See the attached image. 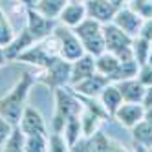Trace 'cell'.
Wrapping results in <instances>:
<instances>
[{"label":"cell","instance_id":"32","mask_svg":"<svg viewBox=\"0 0 152 152\" xmlns=\"http://www.w3.org/2000/svg\"><path fill=\"white\" fill-rule=\"evenodd\" d=\"M121 2H128V0H119V4H121Z\"/></svg>","mask_w":152,"mask_h":152},{"label":"cell","instance_id":"27","mask_svg":"<svg viewBox=\"0 0 152 152\" xmlns=\"http://www.w3.org/2000/svg\"><path fill=\"white\" fill-rule=\"evenodd\" d=\"M13 126H15V125H11V123H9V121H7V119H6L2 114H0V147L4 145V141L7 139V136L11 134Z\"/></svg>","mask_w":152,"mask_h":152},{"label":"cell","instance_id":"6","mask_svg":"<svg viewBox=\"0 0 152 152\" xmlns=\"http://www.w3.org/2000/svg\"><path fill=\"white\" fill-rule=\"evenodd\" d=\"M70 72H72V62L62 57H57L51 64H48L44 68V77L40 81L51 86V88L66 86L70 84Z\"/></svg>","mask_w":152,"mask_h":152},{"label":"cell","instance_id":"31","mask_svg":"<svg viewBox=\"0 0 152 152\" xmlns=\"http://www.w3.org/2000/svg\"><path fill=\"white\" fill-rule=\"evenodd\" d=\"M6 59H7V57H6V50H4L2 44H0V66H2V64L6 62Z\"/></svg>","mask_w":152,"mask_h":152},{"label":"cell","instance_id":"2","mask_svg":"<svg viewBox=\"0 0 152 152\" xmlns=\"http://www.w3.org/2000/svg\"><path fill=\"white\" fill-rule=\"evenodd\" d=\"M83 97L64 86L55 88V115H53V130L62 132L64 123L70 117H77L83 112Z\"/></svg>","mask_w":152,"mask_h":152},{"label":"cell","instance_id":"14","mask_svg":"<svg viewBox=\"0 0 152 152\" xmlns=\"http://www.w3.org/2000/svg\"><path fill=\"white\" fill-rule=\"evenodd\" d=\"M95 73V57L90 53H84L79 59L72 62V72H70V84H75L86 77Z\"/></svg>","mask_w":152,"mask_h":152},{"label":"cell","instance_id":"15","mask_svg":"<svg viewBox=\"0 0 152 152\" xmlns=\"http://www.w3.org/2000/svg\"><path fill=\"white\" fill-rule=\"evenodd\" d=\"M97 99L101 101V104H103V108L106 110L108 117H114L115 110L123 104V95H121V92H119L117 84L112 83V81L103 88V92L99 94V97H97Z\"/></svg>","mask_w":152,"mask_h":152},{"label":"cell","instance_id":"8","mask_svg":"<svg viewBox=\"0 0 152 152\" xmlns=\"http://www.w3.org/2000/svg\"><path fill=\"white\" fill-rule=\"evenodd\" d=\"M117 9L119 2H114V0H86V15L101 24L112 22Z\"/></svg>","mask_w":152,"mask_h":152},{"label":"cell","instance_id":"22","mask_svg":"<svg viewBox=\"0 0 152 152\" xmlns=\"http://www.w3.org/2000/svg\"><path fill=\"white\" fill-rule=\"evenodd\" d=\"M150 48H152L150 40H147L143 37H134L132 39V53H134V59L137 61V64H145L148 61Z\"/></svg>","mask_w":152,"mask_h":152},{"label":"cell","instance_id":"28","mask_svg":"<svg viewBox=\"0 0 152 152\" xmlns=\"http://www.w3.org/2000/svg\"><path fill=\"white\" fill-rule=\"evenodd\" d=\"M137 37H143V39H147V40L152 42V18H145V20H143V24H141V29H139Z\"/></svg>","mask_w":152,"mask_h":152},{"label":"cell","instance_id":"30","mask_svg":"<svg viewBox=\"0 0 152 152\" xmlns=\"http://www.w3.org/2000/svg\"><path fill=\"white\" fill-rule=\"evenodd\" d=\"M143 119L152 126V106H145V117H143Z\"/></svg>","mask_w":152,"mask_h":152},{"label":"cell","instance_id":"24","mask_svg":"<svg viewBox=\"0 0 152 152\" xmlns=\"http://www.w3.org/2000/svg\"><path fill=\"white\" fill-rule=\"evenodd\" d=\"M48 150H55V152H61V150H70V145H68V141L64 139L62 132H53V134H48Z\"/></svg>","mask_w":152,"mask_h":152},{"label":"cell","instance_id":"20","mask_svg":"<svg viewBox=\"0 0 152 152\" xmlns=\"http://www.w3.org/2000/svg\"><path fill=\"white\" fill-rule=\"evenodd\" d=\"M68 2L70 0H35L33 7L39 13H42L44 17L55 20V18H59L61 11L64 9V6H66Z\"/></svg>","mask_w":152,"mask_h":152},{"label":"cell","instance_id":"3","mask_svg":"<svg viewBox=\"0 0 152 152\" xmlns=\"http://www.w3.org/2000/svg\"><path fill=\"white\" fill-rule=\"evenodd\" d=\"M73 31L81 39L86 53H90V55L97 57V55H101L103 51H106L104 35H103V24L97 22L95 18L86 17L79 26L73 28Z\"/></svg>","mask_w":152,"mask_h":152},{"label":"cell","instance_id":"16","mask_svg":"<svg viewBox=\"0 0 152 152\" xmlns=\"http://www.w3.org/2000/svg\"><path fill=\"white\" fill-rule=\"evenodd\" d=\"M86 17H88L86 15V4H83V2H68L64 6V9L61 11L59 20L64 26L75 28V26H79Z\"/></svg>","mask_w":152,"mask_h":152},{"label":"cell","instance_id":"19","mask_svg":"<svg viewBox=\"0 0 152 152\" xmlns=\"http://www.w3.org/2000/svg\"><path fill=\"white\" fill-rule=\"evenodd\" d=\"M84 150H95V152H103V150H123L121 145H117L115 141L110 137H106L101 130L94 132L90 137H86V148Z\"/></svg>","mask_w":152,"mask_h":152},{"label":"cell","instance_id":"23","mask_svg":"<svg viewBox=\"0 0 152 152\" xmlns=\"http://www.w3.org/2000/svg\"><path fill=\"white\" fill-rule=\"evenodd\" d=\"M46 150H48V136H42V134L26 136L24 152H46Z\"/></svg>","mask_w":152,"mask_h":152},{"label":"cell","instance_id":"5","mask_svg":"<svg viewBox=\"0 0 152 152\" xmlns=\"http://www.w3.org/2000/svg\"><path fill=\"white\" fill-rule=\"evenodd\" d=\"M53 37L57 39L59 53H61L62 59L73 62L75 59H79L81 55L86 53L81 39L77 37V33H75L73 28H70V26H64V24L55 26L53 28Z\"/></svg>","mask_w":152,"mask_h":152},{"label":"cell","instance_id":"21","mask_svg":"<svg viewBox=\"0 0 152 152\" xmlns=\"http://www.w3.org/2000/svg\"><path fill=\"white\" fill-rule=\"evenodd\" d=\"M24 145H26V134L22 132V128L18 125H15L11 134H9L7 139L4 141L2 148L6 152H20V150H24Z\"/></svg>","mask_w":152,"mask_h":152},{"label":"cell","instance_id":"29","mask_svg":"<svg viewBox=\"0 0 152 152\" xmlns=\"http://www.w3.org/2000/svg\"><path fill=\"white\" fill-rule=\"evenodd\" d=\"M143 104H145V106H152V86H148V88H147V94H145Z\"/></svg>","mask_w":152,"mask_h":152},{"label":"cell","instance_id":"25","mask_svg":"<svg viewBox=\"0 0 152 152\" xmlns=\"http://www.w3.org/2000/svg\"><path fill=\"white\" fill-rule=\"evenodd\" d=\"M128 6L143 18H152V0H128Z\"/></svg>","mask_w":152,"mask_h":152},{"label":"cell","instance_id":"7","mask_svg":"<svg viewBox=\"0 0 152 152\" xmlns=\"http://www.w3.org/2000/svg\"><path fill=\"white\" fill-rule=\"evenodd\" d=\"M143 20H145V18L141 17L137 11H134L130 6H125V7L119 6V9L115 11L112 22H114L115 26H119V28H121L125 33H128L130 37H137L139 29H141V24H143Z\"/></svg>","mask_w":152,"mask_h":152},{"label":"cell","instance_id":"17","mask_svg":"<svg viewBox=\"0 0 152 152\" xmlns=\"http://www.w3.org/2000/svg\"><path fill=\"white\" fill-rule=\"evenodd\" d=\"M119 66H121V59L110 51H103L101 55L95 57V72L108 77V81H112V77L119 70Z\"/></svg>","mask_w":152,"mask_h":152},{"label":"cell","instance_id":"4","mask_svg":"<svg viewBox=\"0 0 152 152\" xmlns=\"http://www.w3.org/2000/svg\"><path fill=\"white\" fill-rule=\"evenodd\" d=\"M103 35H104V46L106 51L117 55L121 61H130L134 59V53H132V39L128 33L115 26L114 22H108L103 24Z\"/></svg>","mask_w":152,"mask_h":152},{"label":"cell","instance_id":"26","mask_svg":"<svg viewBox=\"0 0 152 152\" xmlns=\"http://www.w3.org/2000/svg\"><path fill=\"white\" fill-rule=\"evenodd\" d=\"M136 77L139 79L141 84H145L147 88L148 86H152V64L150 62H145V64H139L137 68V75Z\"/></svg>","mask_w":152,"mask_h":152},{"label":"cell","instance_id":"18","mask_svg":"<svg viewBox=\"0 0 152 152\" xmlns=\"http://www.w3.org/2000/svg\"><path fill=\"white\" fill-rule=\"evenodd\" d=\"M130 130H132V141L136 150H152V126L145 119Z\"/></svg>","mask_w":152,"mask_h":152},{"label":"cell","instance_id":"11","mask_svg":"<svg viewBox=\"0 0 152 152\" xmlns=\"http://www.w3.org/2000/svg\"><path fill=\"white\" fill-rule=\"evenodd\" d=\"M53 20L44 17L42 13H39L35 7H29L28 9V31L31 33L35 40H40L44 37H50L53 33Z\"/></svg>","mask_w":152,"mask_h":152},{"label":"cell","instance_id":"13","mask_svg":"<svg viewBox=\"0 0 152 152\" xmlns=\"http://www.w3.org/2000/svg\"><path fill=\"white\" fill-rule=\"evenodd\" d=\"M115 84H117L119 92L123 95V101H126V103H143L145 94H147V86L141 84L137 77L117 81Z\"/></svg>","mask_w":152,"mask_h":152},{"label":"cell","instance_id":"1","mask_svg":"<svg viewBox=\"0 0 152 152\" xmlns=\"http://www.w3.org/2000/svg\"><path fill=\"white\" fill-rule=\"evenodd\" d=\"M33 81H35L33 75L24 73L22 77L15 83V86L6 95L0 97V114H2L11 125H18L20 115H22L24 108L28 106L26 101H28L29 88H31V84H33Z\"/></svg>","mask_w":152,"mask_h":152},{"label":"cell","instance_id":"33","mask_svg":"<svg viewBox=\"0 0 152 152\" xmlns=\"http://www.w3.org/2000/svg\"><path fill=\"white\" fill-rule=\"evenodd\" d=\"M114 2H119V0H114Z\"/></svg>","mask_w":152,"mask_h":152},{"label":"cell","instance_id":"12","mask_svg":"<svg viewBox=\"0 0 152 152\" xmlns=\"http://www.w3.org/2000/svg\"><path fill=\"white\" fill-rule=\"evenodd\" d=\"M108 83H110L108 77H104V75L95 72V73L90 75V77H86V79L75 83V84H70V86H72V90L75 94H79L81 97H94V99H97Z\"/></svg>","mask_w":152,"mask_h":152},{"label":"cell","instance_id":"9","mask_svg":"<svg viewBox=\"0 0 152 152\" xmlns=\"http://www.w3.org/2000/svg\"><path fill=\"white\" fill-rule=\"evenodd\" d=\"M18 126L22 128V132L26 136H31V134H42V136H48V126H46V121L42 114L33 106H26L22 115H20V121H18Z\"/></svg>","mask_w":152,"mask_h":152},{"label":"cell","instance_id":"10","mask_svg":"<svg viewBox=\"0 0 152 152\" xmlns=\"http://www.w3.org/2000/svg\"><path fill=\"white\" fill-rule=\"evenodd\" d=\"M143 117H145V104L143 103H126V101H123V104L119 106L114 114V119H117V123L125 128L136 126L139 121H143Z\"/></svg>","mask_w":152,"mask_h":152}]
</instances>
